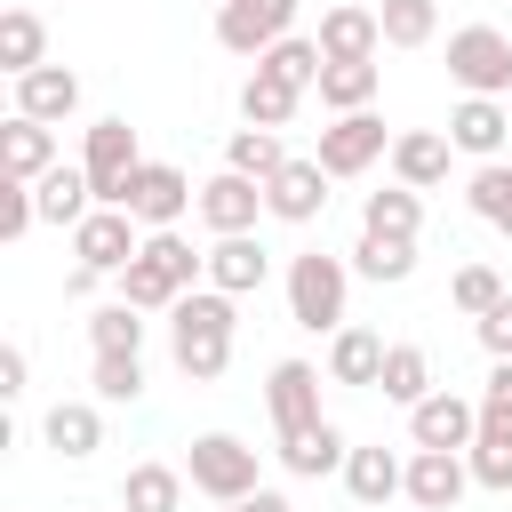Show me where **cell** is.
I'll list each match as a JSON object with an SVG mask.
<instances>
[{"label":"cell","mask_w":512,"mask_h":512,"mask_svg":"<svg viewBox=\"0 0 512 512\" xmlns=\"http://www.w3.org/2000/svg\"><path fill=\"white\" fill-rule=\"evenodd\" d=\"M232 344H240V296H224V288L176 296V312H168V360H176V376L216 384L232 368Z\"/></svg>","instance_id":"1"},{"label":"cell","mask_w":512,"mask_h":512,"mask_svg":"<svg viewBox=\"0 0 512 512\" xmlns=\"http://www.w3.org/2000/svg\"><path fill=\"white\" fill-rule=\"evenodd\" d=\"M208 288V248H192L184 232H144L136 264L120 272V304L136 312H176V296Z\"/></svg>","instance_id":"2"},{"label":"cell","mask_w":512,"mask_h":512,"mask_svg":"<svg viewBox=\"0 0 512 512\" xmlns=\"http://www.w3.org/2000/svg\"><path fill=\"white\" fill-rule=\"evenodd\" d=\"M288 320L304 328V336H336L352 312V264L344 256H328V248H304V256H288Z\"/></svg>","instance_id":"3"},{"label":"cell","mask_w":512,"mask_h":512,"mask_svg":"<svg viewBox=\"0 0 512 512\" xmlns=\"http://www.w3.org/2000/svg\"><path fill=\"white\" fill-rule=\"evenodd\" d=\"M184 480H192V496H208V504H240V496L264 488V456H256L240 432H200L192 456H184Z\"/></svg>","instance_id":"4"},{"label":"cell","mask_w":512,"mask_h":512,"mask_svg":"<svg viewBox=\"0 0 512 512\" xmlns=\"http://www.w3.org/2000/svg\"><path fill=\"white\" fill-rule=\"evenodd\" d=\"M448 80L464 96H504L512 104V32L496 24H456L448 32Z\"/></svg>","instance_id":"5"},{"label":"cell","mask_w":512,"mask_h":512,"mask_svg":"<svg viewBox=\"0 0 512 512\" xmlns=\"http://www.w3.org/2000/svg\"><path fill=\"white\" fill-rule=\"evenodd\" d=\"M120 208H128L144 232H176V224L200 208V184H192L176 160H144V168L128 176V200H120Z\"/></svg>","instance_id":"6"},{"label":"cell","mask_w":512,"mask_h":512,"mask_svg":"<svg viewBox=\"0 0 512 512\" xmlns=\"http://www.w3.org/2000/svg\"><path fill=\"white\" fill-rule=\"evenodd\" d=\"M136 248H144V224H136L128 208H88V216L72 224V264L96 272V280H120V272L136 264Z\"/></svg>","instance_id":"7"},{"label":"cell","mask_w":512,"mask_h":512,"mask_svg":"<svg viewBox=\"0 0 512 512\" xmlns=\"http://www.w3.org/2000/svg\"><path fill=\"white\" fill-rule=\"evenodd\" d=\"M80 168H88V192H96V208H120L128 200V176L144 168V152H136V128L112 112V120H96L88 128V144H80Z\"/></svg>","instance_id":"8"},{"label":"cell","mask_w":512,"mask_h":512,"mask_svg":"<svg viewBox=\"0 0 512 512\" xmlns=\"http://www.w3.org/2000/svg\"><path fill=\"white\" fill-rule=\"evenodd\" d=\"M296 8L304 0H232V8H216V48H232V56H264V48H280L288 32H296Z\"/></svg>","instance_id":"9"},{"label":"cell","mask_w":512,"mask_h":512,"mask_svg":"<svg viewBox=\"0 0 512 512\" xmlns=\"http://www.w3.org/2000/svg\"><path fill=\"white\" fill-rule=\"evenodd\" d=\"M328 176H368L376 160H392V128L376 120V112H344V120H328L320 128V152H312Z\"/></svg>","instance_id":"10"},{"label":"cell","mask_w":512,"mask_h":512,"mask_svg":"<svg viewBox=\"0 0 512 512\" xmlns=\"http://www.w3.org/2000/svg\"><path fill=\"white\" fill-rule=\"evenodd\" d=\"M320 376H328V368H312V360H272L264 408H272V432H280V440H296V432L320 424Z\"/></svg>","instance_id":"11"},{"label":"cell","mask_w":512,"mask_h":512,"mask_svg":"<svg viewBox=\"0 0 512 512\" xmlns=\"http://www.w3.org/2000/svg\"><path fill=\"white\" fill-rule=\"evenodd\" d=\"M480 440V400H464V392H432V400H416L408 408V448H448V456H464Z\"/></svg>","instance_id":"12"},{"label":"cell","mask_w":512,"mask_h":512,"mask_svg":"<svg viewBox=\"0 0 512 512\" xmlns=\"http://www.w3.org/2000/svg\"><path fill=\"white\" fill-rule=\"evenodd\" d=\"M216 240H232V232H256V216H264V184L256 176H232V168H216L208 184H200V208H192Z\"/></svg>","instance_id":"13"},{"label":"cell","mask_w":512,"mask_h":512,"mask_svg":"<svg viewBox=\"0 0 512 512\" xmlns=\"http://www.w3.org/2000/svg\"><path fill=\"white\" fill-rule=\"evenodd\" d=\"M464 488H472V464L464 456H448V448H408V504L416 512H456L464 504Z\"/></svg>","instance_id":"14"},{"label":"cell","mask_w":512,"mask_h":512,"mask_svg":"<svg viewBox=\"0 0 512 512\" xmlns=\"http://www.w3.org/2000/svg\"><path fill=\"white\" fill-rule=\"evenodd\" d=\"M320 56L328 64H368V56H384V24H376V8H360V0H336V8H320Z\"/></svg>","instance_id":"15"},{"label":"cell","mask_w":512,"mask_h":512,"mask_svg":"<svg viewBox=\"0 0 512 512\" xmlns=\"http://www.w3.org/2000/svg\"><path fill=\"white\" fill-rule=\"evenodd\" d=\"M328 168L320 160H288L272 184H264V216L272 224H320V208H328Z\"/></svg>","instance_id":"16"},{"label":"cell","mask_w":512,"mask_h":512,"mask_svg":"<svg viewBox=\"0 0 512 512\" xmlns=\"http://www.w3.org/2000/svg\"><path fill=\"white\" fill-rule=\"evenodd\" d=\"M448 144L472 152V160H504V144H512V104H504V96H456Z\"/></svg>","instance_id":"17"},{"label":"cell","mask_w":512,"mask_h":512,"mask_svg":"<svg viewBox=\"0 0 512 512\" xmlns=\"http://www.w3.org/2000/svg\"><path fill=\"white\" fill-rule=\"evenodd\" d=\"M448 160H456L448 128H400L392 136V184H408V192H440L448 184Z\"/></svg>","instance_id":"18"},{"label":"cell","mask_w":512,"mask_h":512,"mask_svg":"<svg viewBox=\"0 0 512 512\" xmlns=\"http://www.w3.org/2000/svg\"><path fill=\"white\" fill-rule=\"evenodd\" d=\"M336 480H344V496H352V504L384 512V504L408 488V456H392L384 440H368V448H352V456H344V472H336Z\"/></svg>","instance_id":"19"},{"label":"cell","mask_w":512,"mask_h":512,"mask_svg":"<svg viewBox=\"0 0 512 512\" xmlns=\"http://www.w3.org/2000/svg\"><path fill=\"white\" fill-rule=\"evenodd\" d=\"M272 280V248L256 232H232V240H208V288L224 296H256Z\"/></svg>","instance_id":"20"},{"label":"cell","mask_w":512,"mask_h":512,"mask_svg":"<svg viewBox=\"0 0 512 512\" xmlns=\"http://www.w3.org/2000/svg\"><path fill=\"white\" fill-rule=\"evenodd\" d=\"M16 112L40 120V128L72 120V112H80V72H72V64H40V72H24V80H16Z\"/></svg>","instance_id":"21"},{"label":"cell","mask_w":512,"mask_h":512,"mask_svg":"<svg viewBox=\"0 0 512 512\" xmlns=\"http://www.w3.org/2000/svg\"><path fill=\"white\" fill-rule=\"evenodd\" d=\"M48 168H56V128L8 112V128H0V176H8V184H40Z\"/></svg>","instance_id":"22"},{"label":"cell","mask_w":512,"mask_h":512,"mask_svg":"<svg viewBox=\"0 0 512 512\" xmlns=\"http://www.w3.org/2000/svg\"><path fill=\"white\" fill-rule=\"evenodd\" d=\"M384 336L376 328H360V320H344L336 336H328V384H360V392H376V376H384Z\"/></svg>","instance_id":"23"},{"label":"cell","mask_w":512,"mask_h":512,"mask_svg":"<svg viewBox=\"0 0 512 512\" xmlns=\"http://www.w3.org/2000/svg\"><path fill=\"white\" fill-rule=\"evenodd\" d=\"M40 64H48V24H40L32 0H8V8H0V72L24 80V72H40Z\"/></svg>","instance_id":"24"},{"label":"cell","mask_w":512,"mask_h":512,"mask_svg":"<svg viewBox=\"0 0 512 512\" xmlns=\"http://www.w3.org/2000/svg\"><path fill=\"white\" fill-rule=\"evenodd\" d=\"M40 440H48L64 464H88V456L104 448V416H96V400H56V408L40 416Z\"/></svg>","instance_id":"25"},{"label":"cell","mask_w":512,"mask_h":512,"mask_svg":"<svg viewBox=\"0 0 512 512\" xmlns=\"http://www.w3.org/2000/svg\"><path fill=\"white\" fill-rule=\"evenodd\" d=\"M344 456H352V440H344V424H336V416H320L312 432L280 440V464H288L296 480H328V472H344Z\"/></svg>","instance_id":"26"},{"label":"cell","mask_w":512,"mask_h":512,"mask_svg":"<svg viewBox=\"0 0 512 512\" xmlns=\"http://www.w3.org/2000/svg\"><path fill=\"white\" fill-rule=\"evenodd\" d=\"M184 464H128V480H120V512H184Z\"/></svg>","instance_id":"27"},{"label":"cell","mask_w":512,"mask_h":512,"mask_svg":"<svg viewBox=\"0 0 512 512\" xmlns=\"http://www.w3.org/2000/svg\"><path fill=\"white\" fill-rule=\"evenodd\" d=\"M464 464H472V488L512 496V416H480V440L464 448Z\"/></svg>","instance_id":"28"},{"label":"cell","mask_w":512,"mask_h":512,"mask_svg":"<svg viewBox=\"0 0 512 512\" xmlns=\"http://www.w3.org/2000/svg\"><path fill=\"white\" fill-rule=\"evenodd\" d=\"M256 72H272V80H280V88H296V96H312V88H320V72H328V56H320V40H312V32H288L280 48H264V56H256Z\"/></svg>","instance_id":"29"},{"label":"cell","mask_w":512,"mask_h":512,"mask_svg":"<svg viewBox=\"0 0 512 512\" xmlns=\"http://www.w3.org/2000/svg\"><path fill=\"white\" fill-rule=\"evenodd\" d=\"M32 200H40V224H64V232H72V224L96 208V192H88V168H64V160H56V168L32 184Z\"/></svg>","instance_id":"30"},{"label":"cell","mask_w":512,"mask_h":512,"mask_svg":"<svg viewBox=\"0 0 512 512\" xmlns=\"http://www.w3.org/2000/svg\"><path fill=\"white\" fill-rule=\"evenodd\" d=\"M360 232L416 240V232H424V192H408V184H384V192H368V200H360Z\"/></svg>","instance_id":"31"},{"label":"cell","mask_w":512,"mask_h":512,"mask_svg":"<svg viewBox=\"0 0 512 512\" xmlns=\"http://www.w3.org/2000/svg\"><path fill=\"white\" fill-rule=\"evenodd\" d=\"M344 264H352V280H376V288H400V280L416 272V240H384V232H360Z\"/></svg>","instance_id":"32"},{"label":"cell","mask_w":512,"mask_h":512,"mask_svg":"<svg viewBox=\"0 0 512 512\" xmlns=\"http://www.w3.org/2000/svg\"><path fill=\"white\" fill-rule=\"evenodd\" d=\"M376 392L392 400V408H416V400H432L440 384H432V352L424 344H392L384 352V376H376Z\"/></svg>","instance_id":"33"},{"label":"cell","mask_w":512,"mask_h":512,"mask_svg":"<svg viewBox=\"0 0 512 512\" xmlns=\"http://www.w3.org/2000/svg\"><path fill=\"white\" fill-rule=\"evenodd\" d=\"M376 80H384V64H376V56H368V64H328L312 96L344 120V112H376Z\"/></svg>","instance_id":"34"},{"label":"cell","mask_w":512,"mask_h":512,"mask_svg":"<svg viewBox=\"0 0 512 512\" xmlns=\"http://www.w3.org/2000/svg\"><path fill=\"white\" fill-rule=\"evenodd\" d=\"M288 160H296V152H288L272 128H232V136H224V168H232V176H256V184H272Z\"/></svg>","instance_id":"35"},{"label":"cell","mask_w":512,"mask_h":512,"mask_svg":"<svg viewBox=\"0 0 512 512\" xmlns=\"http://www.w3.org/2000/svg\"><path fill=\"white\" fill-rule=\"evenodd\" d=\"M464 208H472L488 232H504V240H512V160H480V168H472V184H464Z\"/></svg>","instance_id":"36"},{"label":"cell","mask_w":512,"mask_h":512,"mask_svg":"<svg viewBox=\"0 0 512 512\" xmlns=\"http://www.w3.org/2000/svg\"><path fill=\"white\" fill-rule=\"evenodd\" d=\"M296 104H304V96L280 88L272 72H248V80H240V120H248V128H272V136H280V128L296 120Z\"/></svg>","instance_id":"37"},{"label":"cell","mask_w":512,"mask_h":512,"mask_svg":"<svg viewBox=\"0 0 512 512\" xmlns=\"http://www.w3.org/2000/svg\"><path fill=\"white\" fill-rule=\"evenodd\" d=\"M88 392H96L104 408H136V400H144V352H96Z\"/></svg>","instance_id":"38"},{"label":"cell","mask_w":512,"mask_h":512,"mask_svg":"<svg viewBox=\"0 0 512 512\" xmlns=\"http://www.w3.org/2000/svg\"><path fill=\"white\" fill-rule=\"evenodd\" d=\"M376 24H384V48H424L440 32V8L432 0H376Z\"/></svg>","instance_id":"39"},{"label":"cell","mask_w":512,"mask_h":512,"mask_svg":"<svg viewBox=\"0 0 512 512\" xmlns=\"http://www.w3.org/2000/svg\"><path fill=\"white\" fill-rule=\"evenodd\" d=\"M88 344H96V352H144V312L120 304V296L96 304V312H88Z\"/></svg>","instance_id":"40"},{"label":"cell","mask_w":512,"mask_h":512,"mask_svg":"<svg viewBox=\"0 0 512 512\" xmlns=\"http://www.w3.org/2000/svg\"><path fill=\"white\" fill-rule=\"evenodd\" d=\"M504 296H512V288H504V272H496V264H464V272L448 280V304H456L464 320H480V312H496Z\"/></svg>","instance_id":"41"},{"label":"cell","mask_w":512,"mask_h":512,"mask_svg":"<svg viewBox=\"0 0 512 512\" xmlns=\"http://www.w3.org/2000/svg\"><path fill=\"white\" fill-rule=\"evenodd\" d=\"M40 224V200H32V184H8L0 176V240H24Z\"/></svg>","instance_id":"42"},{"label":"cell","mask_w":512,"mask_h":512,"mask_svg":"<svg viewBox=\"0 0 512 512\" xmlns=\"http://www.w3.org/2000/svg\"><path fill=\"white\" fill-rule=\"evenodd\" d=\"M472 328H480V352H488V360H512V296H504L496 312H480Z\"/></svg>","instance_id":"43"},{"label":"cell","mask_w":512,"mask_h":512,"mask_svg":"<svg viewBox=\"0 0 512 512\" xmlns=\"http://www.w3.org/2000/svg\"><path fill=\"white\" fill-rule=\"evenodd\" d=\"M480 416H512V360H488V384H480Z\"/></svg>","instance_id":"44"},{"label":"cell","mask_w":512,"mask_h":512,"mask_svg":"<svg viewBox=\"0 0 512 512\" xmlns=\"http://www.w3.org/2000/svg\"><path fill=\"white\" fill-rule=\"evenodd\" d=\"M24 376H32V360H24V344H0V392H8V400L24 392Z\"/></svg>","instance_id":"45"},{"label":"cell","mask_w":512,"mask_h":512,"mask_svg":"<svg viewBox=\"0 0 512 512\" xmlns=\"http://www.w3.org/2000/svg\"><path fill=\"white\" fill-rule=\"evenodd\" d=\"M216 512H296L280 488H256V496H240V504H216Z\"/></svg>","instance_id":"46"},{"label":"cell","mask_w":512,"mask_h":512,"mask_svg":"<svg viewBox=\"0 0 512 512\" xmlns=\"http://www.w3.org/2000/svg\"><path fill=\"white\" fill-rule=\"evenodd\" d=\"M216 8H232V0H216Z\"/></svg>","instance_id":"47"},{"label":"cell","mask_w":512,"mask_h":512,"mask_svg":"<svg viewBox=\"0 0 512 512\" xmlns=\"http://www.w3.org/2000/svg\"><path fill=\"white\" fill-rule=\"evenodd\" d=\"M504 504H512V496H504Z\"/></svg>","instance_id":"48"}]
</instances>
